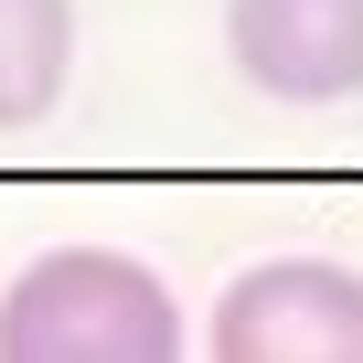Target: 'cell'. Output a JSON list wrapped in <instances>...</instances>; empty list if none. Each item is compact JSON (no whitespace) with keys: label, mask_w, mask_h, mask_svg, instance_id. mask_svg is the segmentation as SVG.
Wrapping results in <instances>:
<instances>
[{"label":"cell","mask_w":363,"mask_h":363,"mask_svg":"<svg viewBox=\"0 0 363 363\" xmlns=\"http://www.w3.org/2000/svg\"><path fill=\"white\" fill-rule=\"evenodd\" d=\"M203 342L214 363H363V278L331 257H267L225 278Z\"/></svg>","instance_id":"7a4b0ae2"},{"label":"cell","mask_w":363,"mask_h":363,"mask_svg":"<svg viewBox=\"0 0 363 363\" xmlns=\"http://www.w3.org/2000/svg\"><path fill=\"white\" fill-rule=\"evenodd\" d=\"M225 54L257 96H363V0H225Z\"/></svg>","instance_id":"3957f363"},{"label":"cell","mask_w":363,"mask_h":363,"mask_svg":"<svg viewBox=\"0 0 363 363\" xmlns=\"http://www.w3.org/2000/svg\"><path fill=\"white\" fill-rule=\"evenodd\" d=\"M182 310L118 246H54L0 289V363H171Z\"/></svg>","instance_id":"6da1fadb"},{"label":"cell","mask_w":363,"mask_h":363,"mask_svg":"<svg viewBox=\"0 0 363 363\" xmlns=\"http://www.w3.org/2000/svg\"><path fill=\"white\" fill-rule=\"evenodd\" d=\"M75 75V0H0V128L54 118Z\"/></svg>","instance_id":"277c9868"}]
</instances>
